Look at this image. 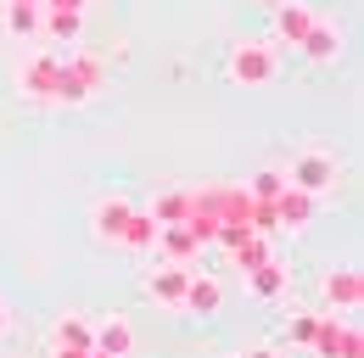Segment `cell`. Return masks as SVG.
<instances>
[{
	"mask_svg": "<svg viewBox=\"0 0 364 358\" xmlns=\"http://www.w3.org/2000/svg\"><path fill=\"white\" fill-rule=\"evenodd\" d=\"M107 85V67L95 62L90 50H73L62 67H56V85H50V101H62V107H79V101H90L95 90Z\"/></svg>",
	"mask_w": 364,
	"mask_h": 358,
	"instance_id": "cell-1",
	"label": "cell"
},
{
	"mask_svg": "<svg viewBox=\"0 0 364 358\" xmlns=\"http://www.w3.org/2000/svg\"><path fill=\"white\" fill-rule=\"evenodd\" d=\"M225 73L235 79V85H247V90L274 85V73H280V56H274V45H269V40H241V45H230Z\"/></svg>",
	"mask_w": 364,
	"mask_h": 358,
	"instance_id": "cell-2",
	"label": "cell"
},
{
	"mask_svg": "<svg viewBox=\"0 0 364 358\" xmlns=\"http://www.w3.org/2000/svg\"><path fill=\"white\" fill-rule=\"evenodd\" d=\"M336 157L331 151H297L291 157V168H286V185H297V190H309V196H325V190H336Z\"/></svg>",
	"mask_w": 364,
	"mask_h": 358,
	"instance_id": "cell-3",
	"label": "cell"
},
{
	"mask_svg": "<svg viewBox=\"0 0 364 358\" xmlns=\"http://www.w3.org/2000/svg\"><path fill=\"white\" fill-rule=\"evenodd\" d=\"M56 67H62V56H56V50H34V56H23V62H17V90H23L28 101H50Z\"/></svg>",
	"mask_w": 364,
	"mask_h": 358,
	"instance_id": "cell-4",
	"label": "cell"
},
{
	"mask_svg": "<svg viewBox=\"0 0 364 358\" xmlns=\"http://www.w3.org/2000/svg\"><path fill=\"white\" fill-rule=\"evenodd\" d=\"M309 347H314L319 358H359V330H353V325H336V313H319Z\"/></svg>",
	"mask_w": 364,
	"mask_h": 358,
	"instance_id": "cell-5",
	"label": "cell"
},
{
	"mask_svg": "<svg viewBox=\"0 0 364 358\" xmlns=\"http://www.w3.org/2000/svg\"><path fill=\"white\" fill-rule=\"evenodd\" d=\"M319 297H325V308L353 313V308L364 303V280H359V268H325V280H319Z\"/></svg>",
	"mask_w": 364,
	"mask_h": 358,
	"instance_id": "cell-6",
	"label": "cell"
},
{
	"mask_svg": "<svg viewBox=\"0 0 364 358\" xmlns=\"http://www.w3.org/2000/svg\"><path fill=\"white\" fill-rule=\"evenodd\" d=\"M219 308H225V286H219L213 274H196V268H191V280H185V297H180V313L213 319Z\"/></svg>",
	"mask_w": 364,
	"mask_h": 358,
	"instance_id": "cell-7",
	"label": "cell"
},
{
	"mask_svg": "<svg viewBox=\"0 0 364 358\" xmlns=\"http://www.w3.org/2000/svg\"><path fill=\"white\" fill-rule=\"evenodd\" d=\"M314 202H319V196L297 190V185H286V190L269 202V207H274V224H280V229H309V224H314V213H319Z\"/></svg>",
	"mask_w": 364,
	"mask_h": 358,
	"instance_id": "cell-8",
	"label": "cell"
},
{
	"mask_svg": "<svg viewBox=\"0 0 364 358\" xmlns=\"http://www.w3.org/2000/svg\"><path fill=\"white\" fill-rule=\"evenodd\" d=\"M185 280H191V268L163 264V268H151V274H146V297H151V303H163V308H180Z\"/></svg>",
	"mask_w": 364,
	"mask_h": 358,
	"instance_id": "cell-9",
	"label": "cell"
},
{
	"mask_svg": "<svg viewBox=\"0 0 364 358\" xmlns=\"http://www.w3.org/2000/svg\"><path fill=\"white\" fill-rule=\"evenodd\" d=\"M129 213H135V202H129V196H107V202H95V213H90L95 241H112V246H118V235H124Z\"/></svg>",
	"mask_w": 364,
	"mask_h": 358,
	"instance_id": "cell-10",
	"label": "cell"
},
{
	"mask_svg": "<svg viewBox=\"0 0 364 358\" xmlns=\"http://www.w3.org/2000/svg\"><path fill=\"white\" fill-rule=\"evenodd\" d=\"M79 34H85V17H79V11L40 6V40H46V45H73Z\"/></svg>",
	"mask_w": 364,
	"mask_h": 358,
	"instance_id": "cell-11",
	"label": "cell"
},
{
	"mask_svg": "<svg viewBox=\"0 0 364 358\" xmlns=\"http://www.w3.org/2000/svg\"><path fill=\"white\" fill-rule=\"evenodd\" d=\"M90 353H107V358H129V353H135V325L112 313V319H107V325H101V330L90 336Z\"/></svg>",
	"mask_w": 364,
	"mask_h": 358,
	"instance_id": "cell-12",
	"label": "cell"
},
{
	"mask_svg": "<svg viewBox=\"0 0 364 358\" xmlns=\"http://www.w3.org/2000/svg\"><path fill=\"white\" fill-rule=\"evenodd\" d=\"M157 246H163L168 264H180V268H191V264H196V252H202V241H196L185 224H157Z\"/></svg>",
	"mask_w": 364,
	"mask_h": 358,
	"instance_id": "cell-13",
	"label": "cell"
},
{
	"mask_svg": "<svg viewBox=\"0 0 364 358\" xmlns=\"http://www.w3.org/2000/svg\"><path fill=\"white\" fill-rule=\"evenodd\" d=\"M309 28H314V11H309V6H297V0H291V6L274 0V34H280L286 45H303Z\"/></svg>",
	"mask_w": 364,
	"mask_h": 358,
	"instance_id": "cell-14",
	"label": "cell"
},
{
	"mask_svg": "<svg viewBox=\"0 0 364 358\" xmlns=\"http://www.w3.org/2000/svg\"><path fill=\"white\" fill-rule=\"evenodd\" d=\"M90 336H95V325L85 313H62V319L50 325V347H79V353H90Z\"/></svg>",
	"mask_w": 364,
	"mask_h": 358,
	"instance_id": "cell-15",
	"label": "cell"
},
{
	"mask_svg": "<svg viewBox=\"0 0 364 358\" xmlns=\"http://www.w3.org/2000/svg\"><path fill=\"white\" fill-rule=\"evenodd\" d=\"M303 56H309V62H336V56H342V28L314 23V28L303 34Z\"/></svg>",
	"mask_w": 364,
	"mask_h": 358,
	"instance_id": "cell-16",
	"label": "cell"
},
{
	"mask_svg": "<svg viewBox=\"0 0 364 358\" xmlns=\"http://www.w3.org/2000/svg\"><path fill=\"white\" fill-rule=\"evenodd\" d=\"M118 246H124V252H151V246H157V219L135 207L129 224H124V235H118Z\"/></svg>",
	"mask_w": 364,
	"mask_h": 358,
	"instance_id": "cell-17",
	"label": "cell"
},
{
	"mask_svg": "<svg viewBox=\"0 0 364 358\" xmlns=\"http://www.w3.org/2000/svg\"><path fill=\"white\" fill-rule=\"evenodd\" d=\"M6 28H11L17 40H40V6H28V0H6Z\"/></svg>",
	"mask_w": 364,
	"mask_h": 358,
	"instance_id": "cell-18",
	"label": "cell"
},
{
	"mask_svg": "<svg viewBox=\"0 0 364 358\" xmlns=\"http://www.w3.org/2000/svg\"><path fill=\"white\" fill-rule=\"evenodd\" d=\"M247 286H252V297H264V303H269V297H280V291H286V268L269 258V264L247 268Z\"/></svg>",
	"mask_w": 364,
	"mask_h": 358,
	"instance_id": "cell-19",
	"label": "cell"
},
{
	"mask_svg": "<svg viewBox=\"0 0 364 358\" xmlns=\"http://www.w3.org/2000/svg\"><path fill=\"white\" fill-rule=\"evenodd\" d=\"M146 213H151L157 224H185V213H191V190H163Z\"/></svg>",
	"mask_w": 364,
	"mask_h": 358,
	"instance_id": "cell-20",
	"label": "cell"
},
{
	"mask_svg": "<svg viewBox=\"0 0 364 358\" xmlns=\"http://www.w3.org/2000/svg\"><path fill=\"white\" fill-rule=\"evenodd\" d=\"M230 252H235V264H241V268H258V264H269V241H264L258 229H247V235H241V241H235Z\"/></svg>",
	"mask_w": 364,
	"mask_h": 358,
	"instance_id": "cell-21",
	"label": "cell"
},
{
	"mask_svg": "<svg viewBox=\"0 0 364 358\" xmlns=\"http://www.w3.org/2000/svg\"><path fill=\"white\" fill-rule=\"evenodd\" d=\"M280 190H286V168H264V174H252V185H247L252 202H274Z\"/></svg>",
	"mask_w": 364,
	"mask_h": 358,
	"instance_id": "cell-22",
	"label": "cell"
},
{
	"mask_svg": "<svg viewBox=\"0 0 364 358\" xmlns=\"http://www.w3.org/2000/svg\"><path fill=\"white\" fill-rule=\"evenodd\" d=\"M314 325H319V313H297V319L286 325V336H291L297 347H309V342H314Z\"/></svg>",
	"mask_w": 364,
	"mask_h": 358,
	"instance_id": "cell-23",
	"label": "cell"
},
{
	"mask_svg": "<svg viewBox=\"0 0 364 358\" xmlns=\"http://www.w3.org/2000/svg\"><path fill=\"white\" fill-rule=\"evenodd\" d=\"M50 358H90V353H79V347H56Z\"/></svg>",
	"mask_w": 364,
	"mask_h": 358,
	"instance_id": "cell-24",
	"label": "cell"
},
{
	"mask_svg": "<svg viewBox=\"0 0 364 358\" xmlns=\"http://www.w3.org/2000/svg\"><path fill=\"white\" fill-rule=\"evenodd\" d=\"M6 325H11V308H6V303H0V336H6Z\"/></svg>",
	"mask_w": 364,
	"mask_h": 358,
	"instance_id": "cell-25",
	"label": "cell"
},
{
	"mask_svg": "<svg viewBox=\"0 0 364 358\" xmlns=\"http://www.w3.org/2000/svg\"><path fill=\"white\" fill-rule=\"evenodd\" d=\"M241 358H274V353H269V347H258V353H241Z\"/></svg>",
	"mask_w": 364,
	"mask_h": 358,
	"instance_id": "cell-26",
	"label": "cell"
},
{
	"mask_svg": "<svg viewBox=\"0 0 364 358\" xmlns=\"http://www.w3.org/2000/svg\"><path fill=\"white\" fill-rule=\"evenodd\" d=\"M258 6H274V0H258Z\"/></svg>",
	"mask_w": 364,
	"mask_h": 358,
	"instance_id": "cell-27",
	"label": "cell"
},
{
	"mask_svg": "<svg viewBox=\"0 0 364 358\" xmlns=\"http://www.w3.org/2000/svg\"><path fill=\"white\" fill-rule=\"evenodd\" d=\"M90 358H107V353H90Z\"/></svg>",
	"mask_w": 364,
	"mask_h": 358,
	"instance_id": "cell-28",
	"label": "cell"
},
{
	"mask_svg": "<svg viewBox=\"0 0 364 358\" xmlns=\"http://www.w3.org/2000/svg\"><path fill=\"white\" fill-rule=\"evenodd\" d=\"M85 6H90V0H85Z\"/></svg>",
	"mask_w": 364,
	"mask_h": 358,
	"instance_id": "cell-29",
	"label": "cell"
}]
</instances>
